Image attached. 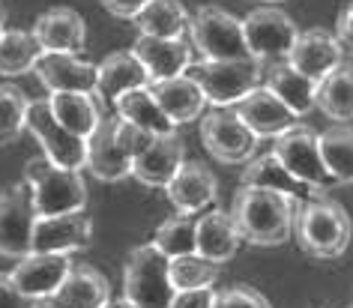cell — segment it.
I'll return each instance as SVG.
<instances>
[{
  "mask_svg": "<svg viewBox=\"0 0 353 308\" xmlns=\"http://www.w3.org/2000/svg\"><path fill=\"white\" fill-rule=\"evenodd\" d=\"M294 213H296L294 198L281 195L276 189L245 186V183H240L231 204V216L243 243L261 245V249L285 245L294 236Z\"/></svg>",
  "mask_w": 353,
  "mask_h": 308,
  "instance_id": "6da1fadb",
  "label": "cell"
},
{
  "mask_svg": "<svg viewBox=\"0 0 353 308\" xmlns=\"http://www.w3.org/2000/svg\"><path fill=\"white\" fill-rule=\"evenodd\" d=\"M294 236L308 258L335 260L347 251L353 225H350L347 209H344L339 201L314 195L308 201H296Z\"/></svg>",
  "mask_w": 353,
  "mask_h": 308,
  "instance_id": "7a4b0ae2",
  "label": "cell"
},
{
  "mask_svg": "<svg viewBox=\"0 0 353 308\" xmlns=\"http://www.w3.org/2000/svg\"><path fill=\"white\" fill-rule=\"evenodd\" d=\"M24 183L30 186L37 216H63L87 207V183L72 168H60L46 156L24 165Z\"/></svg>",
  "mask_w": 353,
  "mask_h": 308,
  "instance_id": "3957f363",
  "label": "cell"
},
{
  "mask_svg": "<svg viewBox=\"0 0 353 308\" xmlns=\"http://www.w3.org/2000/svg\"><path fill=\"white\" fill-rule=\"evenodd\" d=\"M174 294L171 258H165L153 243L132 249L123 267V296L138 308H168Z\"/></svg>",
  "mask_w": 353,
  "mask_h": 308,
  "instance_id": "277c9868",
  "label": "cell"
},
{
  "mask_svg": "<svg viewBox=\"0 0 353 308\" xmlns=\"http://www.w3.org/2000/svg\"><path fill=\"white\" fill-rule=\"evenodd\" d=\"M186 72L198 81L207 96V105L213 108H234L245 93L263 84V63L254 57L201 60V63H192Z\"/></svg>",
  "mask_w": 353,
  "mask_h": 308,
  "instance_id": "5b68a950",
  "label": "cell"
},
{
  "mask_svg": "<svg viewBox=\"0 0 353 308\" xmlns=\"http://www.w3.org/2000/svg\"><path fill=\"white\" fill-rule=\"evenodd\" d=\"M272 153L279 156V162L285 165L296 180L312 186L317 195H326L330 189L339 186V180L332 177V171L326 168V162H323L317 132L303 126V123H296L294 129H288L285 135H279L272 141Z\"/></svg>",
  "mask_w": 353,
  "mask_h": 308,
  "instance_id": "8992f818",
  "label": "cell"
},
{
  "mask_svg": "<svg viewBox=\"0 0 353 308\" xmlns=\"http://www.w3.org/2000/svg\"><path fill=\"white\" fill-rule=\"evenodd\" d=\"M189 42L204 60H236L252 57L245 45L243 21L219 6H201L189 21Z\"/></svg>",
  "mask_w": 353,
  "mask_h": 308,
  "instance_id": "52a82bcc",
  "label": "cell"
},
{
  "mask_svg": "<svg viewBox=\"0 0 353 308\" xmlns=\"http://www.w3.org/2000/svg\"><path fill=\"white\" fill-rule=\"evenodd\" d=\"M201 141L222 165H245L258 156L261 138L236 117L234 108H216L201 117Z\"/></svg>",
  "mask_w": 353,
  "mask_h": 308,
  "instance_id": "ba28073f",
  "label": "cell"
},
{
  "mask_svg": "<svg viewBox=\"0 0 353 308\" xmlns=\"http://www.w3.org/2000/svg\"><path fill=\"white\" fill-rule=\"evenodd\" d=\"M24 129L39 141L42 156L48 162L60 165V168H72V171H81L87 165V138H78L66 126H60L57 117L48 108V99L30 102Z\"/></svg>",
  "mask_w": 353,
  "mask_h": 308,
  "instance_id": "9c48e42d",
  "label": "cell"
},
{
  "mask_svg": "<svg viewBox=\"0 0 353 308\" xmlns=\"http://www.w3.org/2000/svg\"><path fill=\"white\" fill-rule=\"evenodd\" d=\"M243 33H245L249 54L254 60H261V63H272V60L288 57L299 28L279 6H258V10H252L243 19Z\"/></svg>",
  "mask_w": 353,
  "mask_h": 308,
  "instance_id": "30bf717a",
  "label": "cell"
},
{
  "mask_svg": "<svg viewBox=\"0 0 353 308\" xmlns=\"http://www.w3.org/2000/svg\"><path fill=\"white\" fill-rule=\"evenodd\" d=\"M37 207L28 183L0 192V254L3 258H24L33 249V227H37Z\"/></svg>",
  "mask_w": 353,
  "mask_h": 308,
  "instance_id": "8fae6325",
  "label": "cell"
},
{
  "mask_svg": "<svg viewBox=\"0 0 353 308\" xmlns=\"http://www.w3.org/2000/svg\"><path fill=\"white\" fill-rule=\"evenodd\" d=\"M72 254H54V251H30L19 258V267H15L10 276L19 285L21 294H28L39 302H46L57 294V287L63 285V278L72 269Z\"/></svg>",
  "mask_w": 353,
  "mask_h": 308,
  "instance_id": "7c38bea8",
  "label": "cell"
},
{
  "mask_svg": "<svg viewBox=\"0 0 353 308\" xmlns=\"http://www.w3.org/2000/svg\"><path fill=\"white\" fill-rule=\"evenodd\" d=\"M234 111H236V117H240L261 141L263 138L276 141L279 135H285L288 129H294L299 123L296 114L290 111L288 105L270 90V87H263V84H258L252 93H245L243 99L234 105Z\"/></svg>",
  "mask_w": 353,
  "mask_h": 308,
  "instance_id": "4fadbf2b",
  "label": "cell"
},
{
  "mask_svg": "<svg viewBox=\"0 0 353 308\" xmlns=\"http://www.w3.org/2000/svg\"><path fill=\"white\" fill-rule=\"evenodd\" d=\"M93 240V222L84 209L63 216H39L33 227V249L30 251H54L72 254L87 249Z\"/></svg>",
  "mask_w": 353,
  "mask_h": 308,
  "instance_id": "5bb4252c",
  "label": "cell"
},
{
  "mask_svg": "<svg viewBox=\"0 0 353 308\" xmlns=\"http://www.w3.org/2000/svg\"><path fill=\"white\" fill-rule=\"evenodd\" d=\"M165 195L176 213L198 216L219 198V180L204 162H183L180 171L165 186Z\"/></svg>",
  "mask_w": 353,
  "mask_h": 308,
  "instance_id": "9a60e30c",
  "label": "cell"
},
{
  "mask_svg": "<svg viewBox=\"0 0 353 308\" xmlns=\"http://www.w3.org/2000/svg\"><path fill=\"white\" fill-rule=\"evenodd\" d=\"M288 63L314 81H321L326 72H332L339 63H344V48L335 39V33H326L323 28H312V30H299L294 45L288 51Z\"/></svg>",
  "mask_w": 353,
  "mask_h": 308,
  "instance_id": "2e32d148",
  "label": "cell"
},
{
  "mask_svg": "<svg viewBox=\"0 0 353 308\" xmlns=\"http://www.w3.org/2000/svg\"><path fill=\"white\" fill-rule=\"evenodd\" d=\"M186 162V144L183 138L171 132V135H156L144 153L132 162V177L147 189H165L171 177L180 171Z\"/></svg>",
  "mask_w": 353,
  "mask_h": 308,
  "instance_id": "e0dca14e",
  "label": "cell"
},
{
  "mask_svg": "<svg viewBox=\"0 0 353 308\" xmlns=\"http://www.w3.org/2000/svg\"><path fill=\"white\" fill-rule=\"evenodd\" d=\"M132 54H135L141 63H144L150 84L153 81H165V78L183 75L192 66V42L186 37H141L132 45Z\"/></svg>",
  "mask_w": 353,
  "mask_h": 308,
  "instance_id": "ac0fdd59",
  "label": "cell"
},
{
  "mask_svg": "<svg viewBox=\"0 0 353 308\" xmlns=\"http://www.w3.org/2000/svg\"><path fill=\"white\" fill-rule=\"evenodd\" d=\"M33 72L48 93L81 90L96 93V63H87L78 54H63V51H46Z\"/></svg>",
  "mask_w": 353,
  "mask_h": 308,
  "instance_id": "d6986e66",
  "label": "cell"
},
{
  "mask_svg": "<svg viewBox=\"0 0 353 308\" xmlns=\"http://www.w3.org/2000/svg\"><path fill=\"white\" fill-rule=\"evenodd\" d=\"M114 123H117V117H105L99 123V129L87 138V165L84 168L102 183H120V180L132 177V159L117 144Z\"/></svg>",
  "mask_w": 353,
  "mask_h": 308,
  "instance_id": "ffe728a7",
  "label": "cell"
},
{
  "mask_svg": "<svg viewBox=\"0 0 353 308\" xmlns=\"http://www.w3.org/2000/svg\"><path fill=\"white\" fill-rule=\"evenodd\" d=\"M33 37L46 51H63V54H81L87 48V21L69 6H54L42 12L33 24Z\"/></svg>",
  "mask_w": 353,
  "mask_h": 308,
  "instance_id": "44dd1931",
  "label": "cell"
},
{
  "mask_svg": "<svg viewBox=\"0 0 353 308\" xmlns=\"http://www.w3.org/2000/svg\"><path fill=\"white\" fill-rule=\"evenodd\" d=\"M150 87V75L144 63L129 51H114L96 66V96L102 102H117L123 93Z\"/></svg>",
  "mask_w": 353,
  "mask_h": 308,
  "instance_id": "7402d4cb",
  "label": "cell"
},
{
  "mask_svg": "<svg viewBox=\"0 0 353 308\" xmlns=\"http://www.w3.org/2000/svg\"><path fill=\"white\" fill-rule=\"evenodd\" d=\"M111 299V285L99 269L75 263L57 287V294L48 299L54 308H105Z\"/></svg>",
  "mask_w": 353,
  "mask_h": 308,
  "instance_id": "603a6c76",
  "label": "cell"
},
{
  "mask_svg": "<svg viewBox=\"0 0 353 308\" xmlns=\"http://www.w3.org/2000/svg\"><path fill=\"white\" fill-rule=\"evenodd\" d=\"M150 90H153L156 102L162 105V111L176 123V126L198 120L201 114H204V108H207V96H204V90H201L198 81L189 72L165 78V81H153L150 84Z\"/></svg>",
  "mask_w": 353,
  "mask_h": 308,
  "instance_id": "cb8c5ba5",
  "label": "cell"
},
{
  "mask_svg": "<svg viewBox=\"0 0 353 308\" xmlns=\"http://www.w3.org/2000/svg\"><path fill=\"white\" fill-rule=\"evenodd\" d=\"M243 236L236 231L231 209H204L198 213V254L216 260L219 267L236 258Z\"/></svg>",
  "mask_w": 353,
  "mask_h": 308,
  "instance_id": "d4e9b609",
  "label": "cell"
},
{
  "mask_svg": "<svg viewBox=\"0 0 353 308\" xmlns=\"http://www.w3.org/2000/svg\"><path fill=\"white\" fill-rule=\"evenodd\" d=\"M48 108L57 117L60 126H66L78 138H90L99 123L105 120L102 99L96 93H81V90H66V93H51Z\"/></svg>",
  "mask_w": 353,
  "mask_h": 308,
  "instance_id": "484cf974",
  "label": "cell"
},
{
  "mask_svg": "<svg viewBox=\"0 0 353 308\" xmlns=\"http://www.w3.org/2000/svg\"><path fill=\"white\" fill-rule=\"evenodd\" d=\"M263 87H270L299 120H303L312 108H317L314 105L317 81L303 75V72H296L288 60H272V63L263 69Z\"/></svg>",
  "mask_w": 353,
  "mask_h": 308,
  "instance_id": "4316f807",
  "label": "cell"
},
{
  "mask_svg": "<svg viewBox=\"0 0 353 308\" xmlns=\"http://www.w3.org/2000/svg\"><path fill=\"white\" fill-rule=\"evenodd\" d=\"M240 183H245V186L276 189V192H281V195H288V198H294V201H308V198L317 195L312 186H305L303 180H296L294 174H290L285 165L279 162L276 153L254 156V159L245 162V171H243Z\"/></svg>",
  "mask_w": 353,
  "mask_h": 308,
  "instance_id": "83f0119b",
  "label": "cell"
},
{
  "mask_svg": "<svg viewBox=\"0 0 353 308\" xmlns=\"http://www.w3.org/2000/svg\"><path fill=\"white\" fill-rule=\"evenodd\" d=\"M314 105L332 123L353 120V63H339L317 81Z\"/></svg>",
  "mask_w": 353,
  "mask_h": 308,
  "instance_id": "f1b7e54d",
  "label": "cell"
},
{
  "mask_svg": "<svg viewBox=\"0 0 353 308\" xmlns=\"http://www.w3.org/2000/svg\"><path fill=\"white\" fill-rule=\"evenodd\" d=\"M189 21L192 15L186 12V6L180 0H150L144 10L132 19L141 37H165V39L186 37Z\"/></svg>",
  "mask_w": 353,
  "mask_h": 308,
  "instance_id": "f546056e",
  "label": "cell"
},
{
  "mask_svg": "<svg viewBox=\"0 0 353 308\" xmlns=\"http://www.w3.org/2000/svg\"><path fill=\"white\" fill-rule=\"evenodd\" d=\"M114 108H117V117L135 123V126L153 132V135H171V132H176V123L162 111V105L156 102L150 87H138V90L123 93L114 102Z\"/></svg>",
  "mask_w": 353,
  "mask_h": 308,
  "instance_id": "4dcf8cb0",
  "label": "cell"
},
{
  "mask_svg": "<svg viewBox=\"0 0 353 308\" xmlns=\"http://www.w3.org/2000/svg\"><path fill=\"white\" fill-rule=\"evenodd\" d=\"M46 54V48L39 45V39L33 37V30H6L0 37V75L19 78L24 72H33V66L39 63V57Z\"/></svg>",
  "mask_w": 353,
  "mask_h": 308,
  "instance_id": "1f68e13d",
  "label": "cell"
},
{
  "mask_svg": "<svg viewBox=\"0 0 353 308\" xmlns=\"http://www.w3.org/2000/svg\"><path fill=\"white\" fill-rule=\"evenodd\" d=\"M321 153L326 168L339 180V186L353 183V126L350 123H335L326 132H321Z\"/></svg>",
  "mask_w": 353,
  "mask_h": 308,
  "instance_id": "d6a6232c",
  "label": "cell"
},
{
  "mask_svg": "<svg viewBox=\"0 0 353 308\" xmlns=\"http://www.w3.org/2000/svg\"><path fill=\"white\" fill-rule=\"evenodd\" d=\"M150 243H153L165 258H180V254L198 251V216L176 213L174 218H168V222L156 227Z\"/></svg>",
  "mask_w": 353,
  "mask_h": 308,
  "instance_id": "836d02e7",
  "label": "cell"
},
{
  "mask_svg": "<svg viewBox=\"0 0 353 308\" xmlns=\"http://www.w3.org/2000/svg\"><path fill=\"white\" fill-rule=\"evenodd\" d=\"M219 281V263L192 251L171 258V285L176 290H195V287H213Z\"/></svg>",
  "mask_w": 353,
  "mask_h": 308,
  "instance_id": "e575fe53",
  "label": "cell"
},
{
  "mask_svg": "<svg viewBox=\"0 0 353 308\" xmlns=\"http://www.w3.org/2000/svg\"><path fill=\"white\" fill-rule=\"evenodd\" d=\"M30 99L15 84H0V147L15 141L24 132Z\"/></svg>",
  "mask_w": 353,
  "mask_h": 308,
  "instance_id": "d590c367",
  "label": "cell"
},
{
  "mask_svg": "<svg viewBox=\"0 0 353 308\" xmlns=\"http://www.w3.org/2000/svg\"><path fill=\"white\" fill-rule=\"evenodd\" d=\"M117 117V114H114ZM114 135H117V144L123 147V153L129 156L132 162L138 159L144 150L153 144V132H147V129H141V126H135V123H129V120H123V117H117V123H114Z\"/></svg>",
  "mask_w": 353,
  "mask_h": 308,
  "instance_id": "8d00e7d4",
  "label": "cell"
},
{
  "mask_svg": "<svg viewBox=\"0 0 353 308\" xmlns=\"http://www.w3.org/2000/svg\"><path fill=\"white\" fill-rule=\"evenodd\" d=\"M216 308H272L270 299L249 285H231L216 294Z\"/></svg>",
  "mask_w": 353,
  "mask_h": 308,
  "instance_id": "74e56055",
  "label": "cell"
},
{
  "mask_svg": "<svg viewBox=\"0 0 353 308\" xmlns=\"http://www.w3.org/2000/svg\"><path fill=\"white\" fill-rule=\"evenodd\" d=\"M216 294L213 287H195V290H176L168 308H216Z\"/></svg>",
  "mask_w": 353,
  "mask_h": 308,
  "instance_id": "f35d334b",
  "label": "cell"
},
{
  "mask_svg": "<svg viewBox=\"0 0 353 308\" xmlns=\"http://www.w3.org/2000/svg\"><path fill=\"white\" fill-rule=\"evenodd\" d=\"M42 302L28 294H21L19 285L12 281V276L0 272V308H39Z\"/></svg>",
  "mask_w": 353,
  "mask_h": 308,
  "instance_id": "ab89813d",
  "label": "cell"
},
{
  "mask_svg": "<svg viewBox=\"0 0 353 308\" xmlns=\"http://www.w3.org/2000/svg\"><path fill=\"white\" fill-rule=\"evenodd\" d=\"M335 39L341 42L344 54L353 57V3H347L339 12V21H335Z\"/></svg>",
  "mask_w": 353,
  "mask_h": 308,
  "instance_id": "60d3db41",
  "label": "cell"
},
{
  "mask_svg": "<svg viewBox=\"0 0 353 308\" xmlns=\"http://www.w3.org/2000/svg\"><path fill=\"white\" fill-rule=\"evenodd\" d=\"M150 3V0H102L105 12H111L114 19H135V15L144 10V6Z\"/></svg>",
  "mask_w": 353,
  "mask_h": 308,
  "instance_id": "b9f144b4",
  "label": "cell"
},
{
  "mask_svg": "<svg viewBox=\"0 0 353 308\" xmlns=\"http://www.w3.org/2000/svg\"><path fill=\"white\" fill-rule=\"evenodd\" d=\"M105 308H138V305L129 302L126 296H120V299H108V305H105Z\"/></svg>",
  "mask_w": 353,
  "mask_h": 308,
  "instance_id": "7bdbcfd3",
  "label": "cell"
},
{
  "mask_svg": "<svg viewBox=\"0 0 353 308\" xmlns=\"http://www.w3.org/2000/svg\"><path fill=\"white\" fill-rule=\"evenodd\" d=\"M3 21H6V6L0 3V28H3Z\"/></svg>",
  "mask_w": 353,
  "mask_h": 308,
  "instance_id": "ee69618b",
  "label": "cell"
},
{
  "mask_svg": "<svg viewBox=\"0 0 353 308\" xmlns=\"http://www.w3.org/2000/svg\"><path fill=\"white\" fill-rule=\"evenodd\" d=\"M261 3H281V0H261Z\"/></svg>",
  "mask_w": 353,
  "mask_h": 308,
  "instance_id": "f6af8a7d",
  "label": "cell"
},
{
  "mask_svg": "<svg viewBox=\"0 0 353 308\" xmlns=\"http://www.w3.org/2000/svg\"><path fill=\"white\" fill-rule=\"evenodd\" d=\"M39 308H54V305H46V302H42V305H39Z\"/></svg>",
  "mask_w": 353,
  "mask_h": 308,
  "instance_id": "bcb514c9",
  "label": "cell"
},
{
  "mask_svg": "<svg viewBox=\"0 0 353 308\" xmlns=\"http://www.w3.org/2000/svg\"><path fill=\"white\" fill-rule=\"evenodd\" d=\"M0 37H3V28H0Z\"/></svg>",
  "mask_w": 353,
  "mask_h": 308,
  "instance_id": "7dc6e473",
  "label": "cell"
},
{
  "mask_svg": "<svg viewBox=\"0 0 353 308\" xmlns=\"http://www.w3.org/2000/svg\"><path fill=\"white\" fill-rule=\"evenodd\" d=\"M347 308H353V305H347Z\"/></svg>",
  "mask_w": 353,
  "mask_h": 308,
  "instance_id": "c3c4849f",
  "label": "cell"
}]
</instances>
